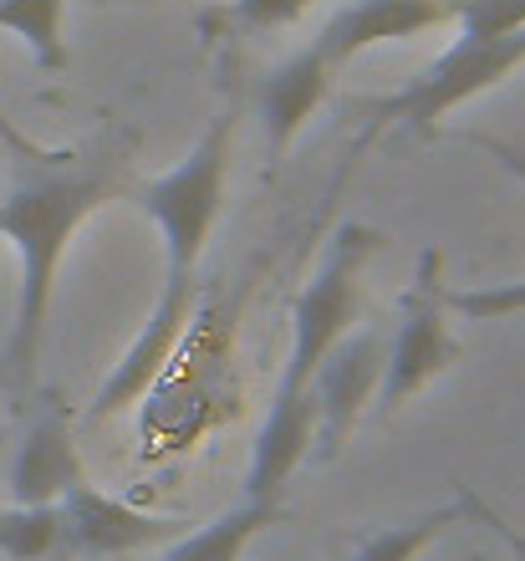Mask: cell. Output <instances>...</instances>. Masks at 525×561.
Listing matches in <instances>:
<instances>
[{
    "instance_id": "cell-1",
    "label": "cell",
    "mask_w": 525,
    "mask_h": 561,
    "mask_svg": "<svg viewBox=\"0 0 525 561\" xmlns=\"http://www.w3.org/2000/svg\"><path fill=\"white\" fill-rule=\"evenodd\" d=\"M133 144L128 128H113L82 153L57 148L52 159H21V174L0 194V236L21 255V291H15V322L0 353V378L15 399L36 383L42 363L46 317H52V291L57 271L67 261V245L82 230L92 209L128 190L133 179Z\"/></svg>"
},
{
    "instance_id": "cell-13",
    "label": "cell",
    "mask_w": 525,
    "mask_h": 561,
    "mask_svg": "<svg viewBox=\"0 0 525 561\" xmlns=\"http://www.w3.org/2000/svg\"><path fill=\"white\" fill-rule=\"evenodd\" d=\"M0 557L5 561H67V531L57 505H5L0 511Z\"/></svg>"
},
{
    "instance_id": "cell-9",
    "label": "cell",
    "mask_w": 525,
    "mask_h": 561,
    "mask_svg": "<svg viewBox=\"0 0 525 561\" xmlns=\"http://www.w3.org/2000/svg\"><path fill=\"white\" fill-rule=\"evenodd\" d=\"M88 470H82V455H77L72 424L57 403H46L42 414L26 424L21 444H15L11 459V505H57L72 485H82Z\"/></svg>"
},
{
    "instance_id": "cell-8",
    "label": "cell",
    "mask_w": 525,
    "mask_h": 561,
    "mask_svg": "<svg viewBox=\"0 0 525 561\" xmlns=\"http://www.w3.org/2000/svg\"><path fill=\"white\" fill-rule=\"evenodd\" d=\"M454 26L449 0H352L321 26L317 46L332 67H347L383 42H413L423 31Z\"/></svg>"
},
{
    "instance_id": "cell-16",
    "label": "cell",
    "mask_w": 525,
    "mask_h": 561,
    "mask_svg": "<svg viewBox=\"0 0 525 561\" xmlns=\"http://www.w3.org/2000/svg\"><path fill=\"white\" fill-rule=\"evenodd\" d=\"M459 36H511L525 31V0H449Z\"/></svg>"
},
{
    "instance_id": "cell-14",
    "label": "cell",
    "mask_w": 525,
    "mask_h": 561,
    "mask_svg": "<svg viewBox=\"0 0 525 561\" xmlns=\"http://www.w3.org/2000/svg\"><path fill=\"white\" fill-rule=\"evenodd\" d=\"M454 520H459V505H438V511H429V516L383 526V531H373L363 547L352 551V561H419L438 536L449 531Z\"/></svg>"
},
{
    "instance_id": "cell-7",
    "label": "cell",
    "mask_w": 525,
    "mask_h": 561,
    "mask_svg": "<svg viewBox=\"0 0 525 561\" xmlns=\"http://www.w3.org/2000/svg\"><path fill=\"white\" fill-rule=\"evenodd\" d=\"M383 353H388L383 337L373 327H363V332H347L332 353L321 357L317 378H311V399H317V444H321L317 455L321 459L342 455L347 434L357 428L367 403H373L378 378H383Z\"/></svg>"
},
{
    "instance_id": "cell-10",
    "label": "cell",
    "mask_w": 525,
    "mask_h": 561,
    "mask_svg": "<svg viewBox=\"0 0 525 561\" xmlns=\"http://www.w3.org/2000/svg\"><path fill=\"white\" fill-rule=\"evenodd\" d=\"M332 72L336 67L321 57V46L311 42V46H301L296 57H286L281 67H271V72L261 77V88H255V113H261L271 153H286L292 138L311 123V113L327 103Z\"/></svg>"
},
{
    "instance_id": "cell-2",
    "label": "cell",
    "mask_w": 525,
    "mask_h": 561,
    "mask_svg": "<svg viewBox=\"0 0 525 561\" xmlns=\"http://www.w3.org/2000/svg\"><path fill=\"white\" fill-rule=\"evenodd\" d=\"M230 138H235V113H215L199 144L169 169V174L148 179V184H128L133 199L153 215L163 236V291L144 332L133 337L107 383L98 388V399L88 403V419H113L128 403H138L148 388L159 383V373L169 368L184 322L194 311V276L205 261V245L215 236V220L225 209V179H230Z\"/></svg>"
},
{
    "instance_id": "cell-17",
    "label": "cell",
    "mask_w": 525,
    "mask_h": 561,
    "mask_svg": "<svg viewBox=\"0 0 525 561\" xmlns=\"http://www.w3.org/2000/svg\"><path fill=\"white\" fill-rule=\"evenodd\" d=\"M454 505H459V516H469V520H480V526H490V531H495V541L505 551H511L515 561H525V536L515 531L511 520L505 516H495V511H490V505L480 501V495H475V490L469 485H459V495H454Z\"/></svg>"
},
{
    "instance_id": "cell-15",
    "label": "cell",
    "mask_w": 525,
    "mask_h": 561,
    "mask_svg": "<svg viewBox=\"0 0 525 561\" xmlns=\"http://www.w3.org/2000/svg\"><path fill=\"white\" fill-rule=\"evenodd\" d=\"M444 307L469 317V322H505L525 311V280H500V286H475V291H444Z\"/></svg>"
},
{
    "instance_id": "cell-12",
    "label": "cell",
    "mask_w": 525,
    "mask_h": 561,
    "mask_svg": "<svg viewBox=\"0 0 525 561\" xmlns=\"http://www.w3.org/2000/svg\"><path fill=\"white\" fill-rule=\"evenodd\" d=\"M67 0H0V31H11L31 46V57L42 72H67V36H61Z\"/></svg>"
},
{
    "instance_id": "cell-20",
    "label": "cell",
    "mask_w": 525,
    "mask_h": 561,
    "mask_svg": "<svg viewBox=\"0 0 525 561\" xmlns=\"http://www.w3.org/2000/svg\"><path fill=\"white\" fill-rule=\"evenodd\" d=\"M0 144L11 148L15 159H31V163H36V159H52V153H57V148H42V144H31V138L21 134V128H15L11 118H5V107H0Z\"/></svg>"
},
{
    "instance_id": "cell-6",
    "label": "cell",
    "mask_w": 525,
    "mask_h": 561,
    "mask_svg": "<svg viewBox=\"0 0 525 561\" xmlns=\"http://www.w3.org/2000/svg\"><path fill=\"white\" fill-rule=\"evenodd\" d=\"M57 511L72 557H128V551L159 547V541H174V536L190 531V520L138 511V505L117 501V495H103L92 480L67 490Z\"/></svg>"
},
{
    "instance_id": "cell-5",
    "label": "cell",
    "mask_w": 525,
    "mask_h": 561,
    "mask_svg": "<svg viewBox=\"0 0 525 561\" xmlns=\"http://www.w3.org/2000/svg\"><path fill=\"white\" fill-rule=\"evenodd\" d=\"M398 311H403V322H398L393 347L383 353V378H378L383 419H393L413 393H423L454 363L449 307H444V251L438 245H423L413 286Z\"/></svg>"
},
{
    "instance_id": "cell-18",
    "label": "cell",
    "mask_w": 525,
    "mask_h": 561,
    "mask_svg": "<svg viewBox=\"0 0 525 561\" xmlns=\"http://www.w3.org/2000/svg\"><path fill=\"white\" fill-rule=\"evenodd\" d=\"M307 5L311 0H235V21L250 31H276V26H292Z\"/></svg>"
},
{
    "instance_id": "cell-4",
    "label": "cell",
    "mask_w": 525,
    "mask_h": 561,
    "mask_svg": "<svg viewBox=\"0 0 525 561\" xmlns=\"http://www.w3.org/2000/svg\"><path fill=\"white\" fill-rule=\"evenodd\" d=\"M515 67H525V31H511V36H459L403 92L367 98V103H357V113H367V138L388 128V123H409L419 138H434L438 118H449L454 107H465L469 98L500 88Z\"/></svg>"
},
{
    "instance_id": "cell-3",
    "label": "cell",
    "mask_w": 525,
    "mask_h": 561,
    "mask_svg": "<svg viewBox=\"0 0 525 561\" xmlns=\"http://www.w3.org/2000/svg\"><path fill=\"white\" fill-rule=\"evenodd\" d=\"M373 255V230L367 225H342L332 251L311 276V286L296 296L292 311V353L281 368L276 399L265 414L255 449H250L246 470V501L276 505L286 480H292L311 455L317 439V399H311V378H317L321 357L352 332L357 311H363V261Z\"/></svg>"
},
{
    "instance_id": "cell-19",
    "label": "cell",
    "mask_w": 525,
    "mask_h": 561,
    "mask_svg": "<svg viewBox=\"0 0 525 561\" xmlns=\"http://www.w3.org/2000/svg\"><path fill=\"white\" fill-rule=\"evenodd\" d=\"M475 144L484 148V153H490V159L500 163V169H505V174H515L525 184V144H505V138H475Z\"/></svg>"
},
{
    "instance_id": "cell-11",
    "label": "cell",
    "mask_w": 525,
    "mask_h": 561,
    "mask_svg": "<svg viewBox=\"0 0 525 561\" xmlns=\"http://www.w3.org/2000/svg\"><path fill=\"white\" fill-rule=\"evenodd\" d=\"M276 520H281V505L246 501V505H235V511H225V516H215L209 526H194V531L174 536L163 561H240L246 547L255 541V531L276 526Z\"/></svg>"
}]
</instances>
